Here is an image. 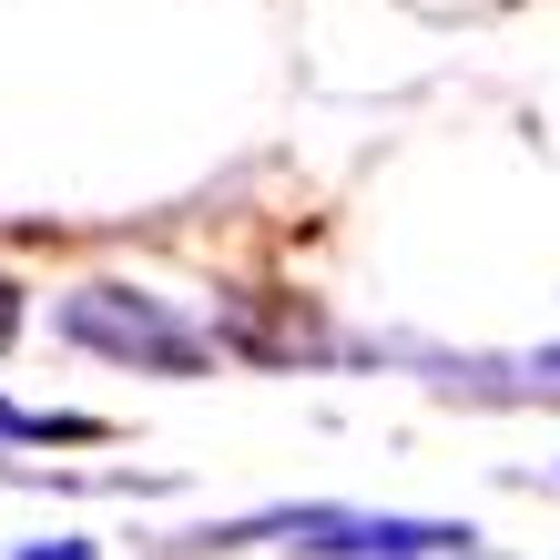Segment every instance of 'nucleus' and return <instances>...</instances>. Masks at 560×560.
<instances>
[{
	"instance_id": "nucleus-4",
	"label": "nucleus",
	"mask_w": 560,
	"mask_h": 560,
	"mask_svg": "<svg viewBox=\"0 0 560 560\" xmlns=\"http://www.w3.org/2000/svg\"><path fill=\"white\" fill-rule=\"evenodd\" d=\"M11 560H103V550H92V540H21Z\"/></svg>"
},
{
	"instance_id": "nucleus-1",
	"label": "nucleus",
	"mask_w": 560,
	"mask_h": 560,
	"mask_svg": "<svg viewBox=\"0 0 560 560\" xmlns=\"http://www.w3.org/2000/svg\"><path fill=\"white\" fill-rule=\"evenodd\" d=\"M51 326L72 347H92V357H113V368H143V377H205L214 368V337L205 326H184L163 295H143V285H72L51 306Z\"/></svg>"
},
{
	"instance_id": "nucleus-2",
	"label": "nucleus",
	"mask_w": 560,
	"mask_h": 560,
	"mask_svg": "<svg viewBox=\"0 0 560 560\" xmlns=\"http://www.w3.org/2000/svg\"><path fill=\"white\" fill-rule=\"evenodd\" d=\"M439 387L448 398H540V408H560V347L520 357V368H439Z\"/></svg>"
},
{
	"instance_id": "nucleus-3",
	"label": "nucleus",
	"mask_w": 560,
	"mask_h": 560,
	"mask_svg": "<svg viewBox=\"0 0 560 560\" xmlns=\"http://www.w3.org/2000/svg\"><path fill=\"white\" fill-rule=\"evenodd\" d=\"M42 439H113V428L103 418H31V408L0 398V448H42Z\"/></svg>"
},
{
	"instance_id": "nucleus-5",
	"label": "nucleus",
	"mask_w": 560,
	"mask_h": 560,
	"mask_svg": "<svg viewBox=\"0 0 560 560\" xmlns=\"http://www.w3.org/2000/svg\"><path fill=\"white\" fill-rule=\"evenodd\" d=\"M11 337H21V285L0 276V347H11Z\"/></svg>"
}]
</instances>
